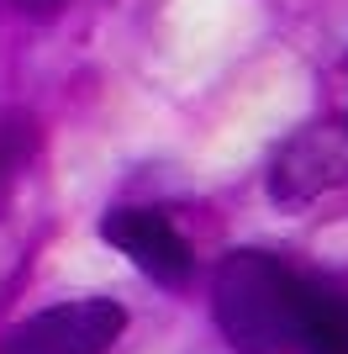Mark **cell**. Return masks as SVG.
I'll return each mask as SVG.
<instances>
[{
    "label": "cell",
    "mask_w": 348,
    "mask_h": 354,
    "mask_svg": "<svg viewBox=\"0 0 348 354\" xmlns=\"http://www.w3.org/2000/svg\"><path fill=\"white\" fill-rule=\"evenodd\" d=\"M311 296L280 259L259 249H238L217 265L211 281V312L238 354H301Z\"/></svg>",
    "instance_id": "1"
},
{
    "label": "cell",
    "mask_w": 348,
    "mask_h": 354,
    "mask_svg": "<svg viewBox=\"0 0 348 354\" xmlns=\"http://www.w3.org/2000/svg\"><path fill=\"white\" fill-rule=\"evenodd\" d=\"M127 312L116 301H69L48 307L11 333L6 354H106L111 339L122 333Z\"/></svg>",
    "instance_id": "2"
},
{
    "label": "cell",
    "mask_w": 348,
    "mask_h": 354,
    "mask_svg": "<svg viewBox=\"0 0 348 354\" xmlns=\"http://www.w3.org/2000/svg\"><path fill=\"white\" fill-rule=\"evenodd\" d=\"M101 238L116 243L132 265L153 275L159 286H185L190 281V243L174 233V222L148 207H116L101 217Z\"/></svg>",
    "instance_id": "3"
},
{
    "label": "cell",
    "mask_w": 348,
    "mask_h": 354,
    "mask_svg": "<svg viewBox=\"0 0 348 354\" xmlns=\"http://www.w3.org/2000/svg\"><path fill=\"white\" fill-rule=\"evenodd\" d=\"M301 354H348V301L311 296V323H306Z\"/></svg>",
    "instance_id": "4"
},
{
    "label": "cell",
    "mask_w": 348,
    "mask_h": 354,
    "mask_svg": "<svg viewBox=\"0 0 348 354\" xmlns=\"http://www.w3.org/2000/svg\"><path fill=\"white\" fill-rule=\"evenodd\" d=\"M21 6H27V11H53L58 0H21Z\"/></svg>",
    "instance_id": "5"
}]
</instances>
